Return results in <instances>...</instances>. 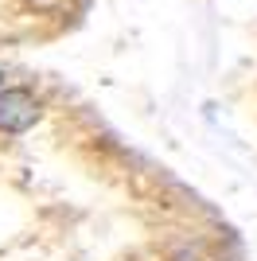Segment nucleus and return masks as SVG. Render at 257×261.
<instances>
[{"label": "nucleus", "instance_id": "obj_1", "mask_svg": "<svg viewBox=\"0 0 257 261\" xmlns=\"http://www.w3.org/2000/svg\"><path fill=\"white\" fill-rule=\"evenodd\" d=\"M39 121V101L28 94L23 86H12V90H0V133L8 137H20L28 133Z\"/></svg>", "mask_w": 257, "mask_h": 261}, {"label": "nucleus", "instance_id": "obj_2", "mask_svg": "<svg viewBox=\"0 0 257 261\" xmlns=\"http://www.w3.org/2000/svg\"><path fill=\"white\" fill-rule=\"evenodd\" d=\"M0 86H4V70H0Z\"/></svg>", "mask_w": 257, "mask_h": 261}]
</instances>
